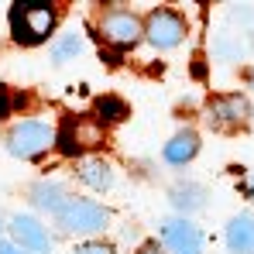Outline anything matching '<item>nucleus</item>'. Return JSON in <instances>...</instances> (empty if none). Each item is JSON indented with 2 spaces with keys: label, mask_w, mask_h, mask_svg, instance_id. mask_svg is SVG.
I'll return each instance as SVG.
<instances>
[{
  "label": "nucleus",
  "mask_w": 254,
  "mask_h": 254,
  "mask_svg": "<svg viewBox=\"0 0 254 254\" xmlns=\"http://www.w3.org/2000/svg\"><path fill=\"white\" fill-rule=\"evenodd\" d=\"M76 254H114V248L110 244H100V241H89L83 248H76Z\"/></svg>",
  "instance_id": "nucleus-17"
},
{
  "label": "nucleus",
  "mask_w": 254,
  "mask_h": 254,
  "mask_svg": "<svg viewBox=\"0 0 254 254\" xmlns=\"http://www.w3.org/2000/svg\"><path fill=\"white\" fill-rule=\"evenodd\" d=\"M206 114H210V117H206L210 127H216V130H234V127H241L251 117V107H248V100H244L241 93H230V96L210 100Z\"/></svg>",
  "instance_id": "nucleus-7"
},
{
  "label": "nucleus",
  "mask_w": 254,
  "mask_h": 254,
  "mask_svg": "<svg viewBox=\"0 0 254 254\" xmlns=\"http://www.w3.org/2000/svg\"><path fill=\"white\" fill-rule=\"evenodd\" d=\"M0 230H3V227H0Z\"/></svg>",
  "instance_id": "nucleus-22"
},
{
  "label": "nucleus",
  "mask_w": 254,
  "mask_h": 254,
  "mask_svg": "<svg viewBox=\"0 0 254 254\" xmlns=\"http://www.w3.org/2000/svg\"><path fill=\"white\" fill-rule=\"evenodd\" d=\"M216 52L223 55V62H230V59H237V55H241V45H230L227 38H223V42L216 45Z\"/></svg>",
  "instance_id": "nucleus-18"
},
{
  "label": "nucleus",
  "mask_w": 254,
  "mask_h": 254,
  "mask_svg": "<svg viewBox=\"0 0 254 254\" xmlns=\"http://www.w3.org/2000/svg\"><path fill=\"white\" fill-rule=\"evenodd\" d=\"M251 192H254V179H251Z\"/></svg>",
  "instance_id": "nucleus-21"
},
{
  "label": "nucleus",
  "mask_w": 254,
  "mask_h": 254,
  "mask_svg": "<svg viewBox=\"0 0 254 254\" xmlns=\"http://www.w3.org/2000/svg\"><path fill=\"white\" fill-rule=\"evenodd\" d=\"M227 248L230 254H254V216L241 213L227 223Z\"/></svg>",
  "instance_id": "nucleus-10"
},
{
  "label": "nucleus",
  "mask_w": 254,
  "mask_h": 254,
  "mask_svg": "<svg viewBox=\"0 0 254 254\" xmlns=\"http://www.w3.org/2000/svg\"><path fill=\"white\" fill-rule=\"evenodd\" d=\"M96 121H124L127 117V107L121 103V100H114V96H103L100 103H96Z\"/></svg>",
  "instance_id": "nucleus-16"
},
{
  "label": "nucleus",
  "mask_w": 254,
  "mask_h": 254,
  "mask_svg": "<svg viewBox=\"0 0 254 254\" xmlns=\"http://www.w3.org/2000/svg\"><path fill=\"white\" fill-rule=\"evenodd\" d=\"M55 28V10L48 3H14L10 7V31L21 45H38Z\"/></svg>",
  "instance_id": "nucleus-1"
},
{
  "label": "nucleus",
  "mask_w": 254,
  "mask_h": 254,
  "mask_svg": "<svg viewBox=\"0 0 254 254\" xmlns=\"http://www.w3.org/2000/svg\"><path fill=\"white\" fill-rule=\"evenodd\" d=\"M55 144L65 151V155H79L89 148H100L103 144V124L96 117H69L62 130H55Z\"/></svg>",
  "instance_id": "nucleus-4"
},
{
  "label": "nucleus",
  "mask_w": 254,
  "mask_h": 254,
  "mask_svg": "<svg viewBox=\"0 0 254 254\" xmlns=\"http://www.w3.org/2000/svg\"><path fill=\"white\" fill-rule=\"evenodd\" d=\"M31 199H35V206H42V210L59 213L65 206V186H62V182H38V186H31Z\"/></svg>",
  "instance_id": "nucleus-12"
},
{
  "label": "nucleus",
  "mask_w": 254,
  "mask_h": 254,
  "mask_svg": "<svg viewBox=\"0 0 254 254\" xmlns=\"http://www.w3.org/2000/svg\"><path fill=\"white\" fill-rule=\"evenodd\" d=\"M83 52H86V42L79 35H65L62 42H55V48H52V62L65 65V62H76Z\"/></svg>",
  "instance_id": "nucleus-15"
},
{
  "label": "nucleus",
  "mask_w": 254,
  "mask_h": 254,
  "mask_svg": "<svg viewBox=\"0 0 254 254\" xmlns=\"http://www.w3.org/2000/svg\"><path fill=\"white\" fill-rule=\"evenodd\" d=\"M55 220L65 234H96L110 223V213L93 199H65V206L55 213Z\"/></svg>",
  "instance_id": "nucleus-2"
},
{
  "label": "nucleus",
  "mask_w": 254,
  "mask_h": 254,
  "mask_svg": "<svg viewBox=\"0 0 254 254\" xmlns=\"http://www.w3.org/2000/svg\"><path fill=\"white\" fill-rule=\"evenodd\" d=\"M144 38L155 45V48H175V45L186 38V21H182V14H175L169 7L151 10V17H148V24H144Z\"/></svg>",
  "instance_id": "nucleus-6"
},
{
  "label": "nucleus",
  "mask_w": 254,
  "mask_h": 254,
  "mask_svg": "<svg viewBox=\"0 0 254 254\" xmlns=\"http://www.w3.org/2000/svg\"><path fill=\"white\" fill-rule=\"evenodd\" d=\"M137 254H165V248L158 244V241H148V244H141V251Z\"/></svg>",
  "instance_id": "nucleus-19"
},
{
  "label": "nucleus",
  "mask_w": 254,
  "mask_h": 254,
  "mask_svg": "<svg viewBox=\"0 0 254 254\" xmlns=\"http://www.w3.org/2000/svg\"><path fill=\"white\" fill-rule=\"evenodd\" d=\"M0 254H24L17 244H7V241H0Z\"/></svg>",
  "instance_id": "nucleus-20"
},
{
  "label": "nucleus",
  "mask_w": 254,
  "mask_h": 254,
  "mask_svg": "<svg viewBox=\"0 0 254 254\" xmlns=\"http://www.w3.org/2000/svg\"><path fill=\"white\" fill-rule=\"evenodd\" d=\"M251 117H254V114H251Z\"/></svg>",
  "instance_id": "nucleus-23"
},
{
  "label": "nucleus",
  "mask_w": 254,
  "mask_h": 254,
  "mask_svg": "<svg viewBox=\"0 0 254 254\" xmlns=\"http://www.w3.org/2000/svg\"><path fill=\"white\" fill-rule=\"evenodd\" d=\"M55 144V127L45 121H24L7 134V151L14 158H35Z\"/></svg>",
  "instance_id": "nucleus-3"
},
{
  "label": "nucleus",
  "mask_w": 254,
  "mask_h": 254,
  "mask_svg": "<svg viewBox=\"0 0 254 254\" xmlns=\"http://www.w3.org/2000/svg\"><path fill=\"white\" fill-rule=\"evenodd\" d=\"M162 241L172 254H203V237L186 216H175V220L162 223Z\"/></svg>",
  "instance_id": "nucleus-8"
},
{
  "label": "nucleus",
  "mask_w": 254,
  "mask_h": 254,
  "mask_svg": "<svg viewBox=\"0 0 254 254\" xmlns=\"http://www.w3.org/2000/svg\"><path fill=\"white\" fill-rule=\"evenodd\" d=\"M10 234H14V241H17V248H21V251L45 254L48 248H52L48 230H45L35 216H14V220H10Z\"/></svg>",
  "instance_id": "nucleus-9"
},
{
  "label": "nucleus",
  "mask_w": 254,
  "mask_h": 254,
  "mask_svg": "<svg viewBox=\"0 0 254 254\" xmlns=\"http://www.w3.org/2000/svg\"><path fill=\"white\" fill-rule=\"evenodd\" d=\"M203 203H206V192H203V186H196V182H186V186H175L172 189V206L182 213H196L203 210Z\"/></svg>",
  "instance_id": "nucleus-14"
},
{
  "label": "nucleus",
  "mask_w": 254,
  "mask_h": 254,
  "mask_svg": "<svg viewBox=\"0 0 254 254\" xmlns=\"http://www.w3.org/2000/svg\"><path fill=\"white\" fill-rule=\"evenodd\" d=\"M100 38L107 45H114V48H130V45H137L144 38V24H141L137 14L114 7L100 17Z\"/></svg>",
  "instance_id": "nucleus-5"
},
{
  "label": "nucleus",
  "mask_w": 254,
  "mask_h": 254,
  "mask_svg": "<svg viewBox=\"0 0 254 254\" xmlns=\"http://www.w3.org/2000/svg\"><path fill=\"white\" fill-rule=\"evenodd\" d=\"M196 151H199V137H196V130H182V134H175L169 144H165V162L169 165H186V162H192L196 158Z\"/></svg>",
  "instance_id": "nucleus-11"
},
{
  "label": "nucleus",
  "mask_w": 254,
  "mask_h": 254,
  "mask_svg": "<svg viewBox=\"0 0 254 254\" xmlns=\"http://www.w3.org/2000/svg\"><path fill=\"white\" fill-rule=\"evenodd\" d=\"M79 179H83L89 189H110L114 169L103 158H86V162H79Z\"/></svg>",
  "instance_id": "nucleus-13"
}]
</instances>
